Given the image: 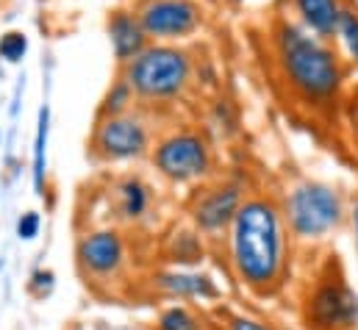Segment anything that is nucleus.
Segmentation results:
<instances>
[{
	"mask_svg": "<svg viewBox=\"0 0 358 330\" xmlns=\"http://www.w3.org/2000/svg\"><path fill=\"white\" fill-rule=\"evenodd\" d=\"M156 330H206V320L189 308V306H167L159 320H156Z\"/></svg>",
	"mask_w": 358,
	"mask_h": 330,
	"instance_id": "f3484780",
	"label": "nucleus"
},
{
	"mask_svg": "<svg viewBox=\"0 0 358 330\" xmlns=\"http://www.w3.org/2000/svg\"><path fill=\"white\" fill-rule=\"evenodd\" d=\"M306 325L311 330H353L358 325V294L342 275H328L308 292Z\"/></svg>",
	"mask_w": 358,
	"mask_h": 330,
	"instance_id": "6e6552de",
	"label": "nucleus"
},
{
	"mask_svg": "<svg viewBox=\"0 0 358 330\" xmlns=\"http://www.w3.org/2000/svg\"><path fill=\"white\" fill-rule=\"evenodd\" d=\"M342 6H345V0H292L297 25H303L308 34L328 39V42L334 39Z\"/></svg>",
	"mask_w": 358,
	"mask_h": 330,
	"instance_id": "ddd939ff",
	"label": "nucleus"
},
{
	"mask_svg": "<svg viewBox=\"0 0 358 330\" xmlns=\"http://www.w3.org/2000/svg\"><path fill=\"white\" fill-rule=\"evenodd\" d=\"M228 3H234V6H239V3H245V0H228Z\"/></svg>",
	"mask_w": 358,
	"mask_h": 330,
	"instance_id": "393cba45",
	"label": "nucleus"
},
{
	"mask_svg": "<svg viewBox=\"0 0 358 330\" xmlns=\"http://www.w3.org/2000/svg\"><path fill=\"white\" fill-rule=\"evenodd\" d=\"M76 258H78V266L97 280H108L114 278L122 266H125V258H128V250H125V239L120 236V231L114 228H100V231H90L78 239V248H76Z\"/></svg>",
	"mask_w": 358,
	"mask_h": 330,
	"instance_id": "9d476101",
	"label": "nucleus"
},
{
	"mask_svg": "<svg viewBox=\"0 0 358 330\" xmlns=\"http://www.w3.org/2000/svg\"><path fill=\"white\" fill-rule=\"evenodd\" d=\"M286 231L297 242H322L348 217L345 197L336 186L320 180H303L280 203Z\"/></svg>",
	"mask_w": 358,
	"mask_h": 330,
	"instance_id": "20e7f679",
	"label": "nucleus"
},
{
	"mask_svg": "<svg viewBox=\"0 0 358 330\" xmlns=\"http://www.w3.org/2000/svg\"><path fill=\"white\" fill-rule=\"evenodd\" d=\"M117 211L122 220L128 222H136L142 220L148 211H150V203H153V194H150V186L136 178V175H128L117 183Z\"/></svg>",
	"mask_w": 358,
	"mask_h": 330,
	"instance_id": "4468645a",
	"label": "nucleus"
},
{
	"mask_svg": "<svg viewBox=\"0 0 358 330\" xmlns=\"http://www.w3.org/2000/svg\"><path fill=\"white\" fill-rule=\"evenodd\" d=\"M350 228H353V245H356V258H358V206L350 208Z\"/></svg>",
	"mask_w": 358,
	"mask_h": 330,
	"instance_id": "b1692460",
	"label": "nucleus"
},
{
	"mask_svg": "<svg viewBox=\"0 0 358 330\" xmlns=\"http://www.w3.org/2000/svg\"><path fill=\"white\" fill-rule=\"evenodd\" d=\"M25 92V76H20L17 78V89H14V103H11V120H17V114H20V94Z\"/></svg>",
	"mask_w": 358,
	"mask_h": 330,
	"instance_id": "5701e85b",
	"label": "nucleus"
},
{
	"mask_svg": "<svg viewBox=\"0 0 358 330\" xmlns=\"http://www.w3.org/2000/svg\"><path fill=\"white\" fill-rule=\"evenodd\" d=\"M225 236L236 280L262 297L278 292L289 269V231L280 203L264 194L245 197Z\"/></svg>",
	"mask_w": 358,
	"mask_h": 330,
	"instance_id": "f257e3e1",
	"label": "nucleus"
},
{
	"mask_svg": "<svg viewBox=\"0 0 358 330\" xmlns=\"http://www.w3.org/2000/svg\"><path fill=\"white\" fill-rule=\"evenodd\" d=\"M53 286H56L53 269H36V272L31 275V280H28V289H31V294H34L36 300H45V297L53 292Z\"/></svg>",
	"mask_w": 358,
	"mask_h": 330,
	"instance_id": "aec40b11",
	"label": "nucleus"
},
{
	"mask_svg": "<svg viewBox=\"0 0 358 330\" xmlns=\"http://www.w3.org/2000/svg\"><path fill=\"white\" fill-rule=\"evenodd\" d=\"M150 42H186L203 22L206 11L197 0H136L131 6Z\"/></svg>",
	"mask_w": 358,
	"mask_h": 330,
	"instance_id": "0eeeda50",
	"label": "nucleus"
},
{
	"mask_svg": "<svg viewBox=\"0 0 358 330\" xmlns=\"http://www.w3.org/2000/svg\"><path fill=\"white\" fill-rule=\"evenodd\" d=\"M142 103H173L186 94L194 59L178 42H150L139 56L122 64L120 73Z\"/></svg>",
	"mask_w": 358,
	"mask_h": 330,
	"instance_id": "7ed1b4c3",
	"label": "nucleus"
},
{
	"mask_svg": "<svg viewBox=\"0 0 358 330\" xmlns=\"http://www.w3.org/2000/svg\"><path fill=\"white\" fill-rule=\"evenodd\" d=\"M334 39L339 42L345 59L358 67V6L348 3V0L342 6V14H339V22H336Z\"/></svg>",
	"mask_w": 358,
	"mask_h": 330,
	"instance_id": "dca6fc26",
	"label": "nucleus"
},
{
	"mask_svg": "<svg viewBox=\"0 0 358 330\" xmlns=\"http://www.w3.org/2000/svg\"><path fill=\"white\" fill-rule=\"evenodd\" d=\"M48 139H50V106L45 103L36 114V134H34V162H31V178L34 192L42 197L48 183Z\"/></svg>",
	"mask_w": 358,
	"mask_h": 330,
	"instance_id": "2eb2a0df",
	"label": "nucleus"
},
{
	"mask_svg": "<svg viewBox=\"0 0 358 330\" xmlns=\"http://www.w3.org/2000/svg\"><path fill=\"white\" fill-rule=\"evenodd\" d=\"M150 148H153L150 125L136 111L100 117L92 131V153L106 164H125L145 159Z\"/></svg>",
	"mask_w": 358,
	"mask_h": 330,
	"instance_id": "423d86ee",
	"label": "nucleus"
},
{
	"mask_svg": "<svg viewBox=\"0 0 358 330\" xmlns=\"http://www.w3.org/2000/svg\"><path fill=\"white\" fill-rule=\"evenodd\" d=\"M156 289L170 300H192V303H214L222 297L220 286L206 272L192 269H167L153 278Z\"/></svg>",
	"mask_w": 358,
	"mask_h": 330,
	"instance_id": "f8f14e48",
	"label": "nucleus"
},
{
	"mask_svg": "<svg viewBox=\"0 0 358 330\" xmlns=\"http://www.w3.org/2000/svg\"><path fill=\"white\" fill-rule=\"evenodd\" d=\"M272 48L280 78L294 97L308 106H331L339 100L345 86V67L328 39L308 34L297 22L280 20L272 31Z\"/></svg>",
	"mask_w": 358,
	"mask_h": 330,
	"instance_id": "f03ea898",
	"label": "nucleus"
},
{
	"mask_svg": "<svg viewBox=\"0 0 358 330\" xmlns=\"http://www.w3.org/2000/svg\"><path fill=\"white\" fill-rule=\"evenodd\" d=\"M150 164L156 166V172L170 180V183H200L211 175L214 169V156H211V145L208 139L194 131V128H178L170 131L167 136H162L153 148H150Z\"/></svg>",
	"mask_w": 358,
	"mask_h": 330,
	"instance_id": "39448f33",
	"label": "nucleus"
},
{
	"mask_svg": "<svg viewBox=\"0 0 358 330\" xmlns=\"http://www.w3.org/2000/svg\"><path fill=\"white\" fill-rule=\"evenodd\" d=\"M39 228H42V217L36 211H25L20 220H17V236L22 242H31L39 236Z\"/></svg>",
	"mask_w": 358,
	"mask_h": 330,
	"instance_id": "412c9836",
	"label": "nucleus"
},
{
	"mask_svg": "<svg viewBox=\"0 0 358 330\" xmlns=\"http://www.w3.org/2000/svg\"><path fill=\"white\" fill-rule=\"evenodd\" d=\"M225 330H275L269 322L259 317H248V314H231L225 317Z\"/></svg>",
	"mask_w": 358,
	"mask_h": 330,
	"instance_id": "4be33fe9",
	"label": "nucleus"
},
{
	"mask_svg": "<svg viewBox=\"0 0 358 330\" xmlns=\"http://www.w3.org/2000/svg\"><path fill=\"white\" fill-rule=\"evenodd\" d=\"M106 34H108L111 56H114V62H117L120 67L128 64L134 56H139V53L150 45V39H148V34H145V28H142L136 11H134V8H125V6L108 11Z\"/></svg>",
	"mask_w": 358,
	"mask_h": 330,
	"instance_id": "9b49d317",
	"label": "nucleus"
},
{
	"mask_svg": "<svg viewBox=\"0 0 358 330\" xmlns=\"http://www.w3.org/2000/svg\"><path fill=\"white\" fill-rule=\"evenodd\" d=\"M134 100H136L134 89H131V86H128V81L120 76V78H114V83H111V86L106 89V94H103V103H100V117L125 114V111H131Z\"/></svg>",
	"mask_w": 358,
	"mask_h": 330,
	"instance_id": "a211bd4d",
	"label": "nucleus"
},
{
	"mask_svg": "<svg viewBox=\"0 0 358 330\" xmlns=\"http://www.w3.org/2000/svg\"><path fill=\"white\" fill-rule=\"evenodd\" d=\"M242 203H245V189L239 183H217L203 189L192 200L189 220L197 234H203L206 239H217L231 228Z\"/></svg>",
	"mask_w": 358,
	"mask_h": 330,
	"instance_id": "1a4fd4ad",
	"label": "nucleus"
},
{
	"mask_svg": "<svg viewBox=\"0 0 358 330\" xmlns=\"http://www.w3.org/2000/svg\"><path fill=\"white\" fill-rule=\"evenodd\" d=\"M28 56V34L25 31H6L0 36V62L20 64Z\"/></svg>",
	"mask_w": 358,
	"mask_h": 330,
	"instance_id": "6ab92c4d",
	"label": "nucleus"
}]
</instances>
